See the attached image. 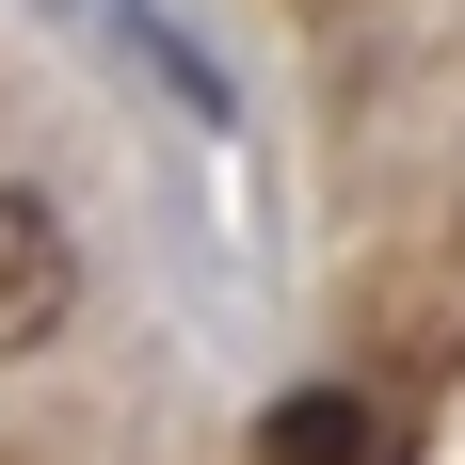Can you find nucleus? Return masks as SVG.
I'll return each instance as SVG.
<instances>
[{"mask_svg":"<svg viewBox=\"0 0 465 465\" xmlns=\"http://www.w3.org/2000/svg\"><path fill=\"white\" fill-rule=\"evenodd\" d=\"M273 465H353V401H289V418H273Z\"/></svg>","mask_w":465,"mask_h":465,"instance_id":"f03ea898","label":"nucleus"},{"mask_svg":"<svg viewBox=\"0 0 465 465\" xmlns=\"http://www.w3.org/2000/svg\"><path fill=\"white\" fill-rule=\"evenodd\" d=\"M64 305H81V241H64V209L33 177H0V353H33Z\"/></svg>","mask_w":465,"mask_h":465,"instance_id":"f257e3e1","label":"nucleus"}]
</instances>
